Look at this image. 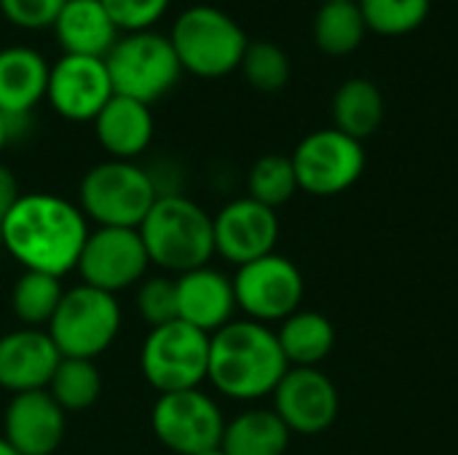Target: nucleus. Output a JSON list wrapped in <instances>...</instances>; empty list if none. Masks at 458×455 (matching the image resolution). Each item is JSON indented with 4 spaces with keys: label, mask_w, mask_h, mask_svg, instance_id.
<instances>
[{
    "label": "nucleus",
    "mask_w": 458,
    "mask_h": 455,
    "mask_svg": "<svg viewBox=\"0 0 458 455\" xmlns=\"http://www.w3.org/2000/svg\"><path fill=\"white\" fill-rule=\"evenodd\" d=\"M91 223L75 201L56 193H21L0 228V247L21 265L64 279L78 268Z\"/></svg>",
    "instance_id": "nucleus-1"
},
{
    "label": "nucleus",
    "mask_w": 458,
    "mask_h": 455,
    "mask_svg": "<svg viewBox=\"0 0 458 455\" xmlns=\"http://www.w3.org/2000/svg\"><path fill=\"white\" fill-rule=\"evenodd\" d=\"M290 370L276 330L252 319H233L209 335V373L207 381L217 394L236 402H255L271 397Z\"/></svg>",
    "instance_id": "nucleus-2"
},
{
    "label": "nucleus",
    "mask_w": 458,
    "mask_h": 455,
    "mask_svg": "<svg viewBox=\"0 0 458 455\" xmlns=\"http://www.w3.org/2000/svg\"><path fill=\"white\" fill-rule=\"evenodd\" d=\"M137 231L148 249L150 265L161 274L180 276L209 265L215 257L212 215L182 193H161Z\"/></svg>",
    "instance_id": "nucleus-3"
},
{
    "label": "nucleus",
    "mask_w": 458,
    "mask_h": 455,
    "mask_svg": "<svg viewBox=\"0 0 458 455\" xmlns=\"http://www.w3.org/2000/svg\"><path fill=\"white\" fill-rule=\"evenodd\" d=\"M158 198L150 169L137 161L107 158L91 166L78 185V206L94 228H140Z\"/></svg>",
    "instance_id": "nucleus-4"
},
{
    "label": "nucleus",
    "mask_w": 458,
    "mask_h": 455,
    "mask_svg": "<svg viewBox=\"0 0 458 455\" xmlns=\"http://www.w3.org/2000/svg\"><path fill=\"white\" fill-rule=\"evenodd\" d=\"M172 48L182 72L223 78L239 70L250 46L242 24L215 5H191L172 24Z\"/></svg>",
    "instance_id": "nucleus-5"
},
{
    "label": "nucleus",
    "mask_w": 458,
    "mask_h": 455,
    "mask_svg": "<svg viewBox=\"0 0 458 455\" xmlns=\"http://www.w3.org/2000/svg\"><path fill=\"white\" fill-rule=\"evenodd\" d=\"M123 311L115 295L89 284L67 287L46 333L67 359H97L118 338Z\"/></svg>",
    "instance_id": "nucleus-6"
},
{
    "label": "nucleus",
    "mask_w": 458,
    "mask_h": 455,
    "mask_svg": "<svg viewBox=\"0 0 458 455\" xmlns=\"http://www.w3.org/2000/svg\"><path fill=\"white\" fill-rule=\"evenodd\" d=\"M113 91L145 105H153L172 91L182 75L180 59L169 35L142 29L123 32L105 56Z\"/></svg>",
    "instance_id": "nucleus-7"
},
{
    "label": "nucleus",
    "mask_w": 458,
    "mask_h": 455,
    "mask_svg": "<svg viewBox=\"0 0 458 455\" xmlns=\"http://www.w3.org/2000/svg\"><path fill=\"white\" fill-rule=\"evenodd\" d=\"M140 373L156 394L201 389L209 373V335L180 319L150 327L140 346Z\"/></svg>",
    "instance_id": "nucleus-8"
},
{
    "label": "nucleus",
    "mask_w": 458,
    "mask_h": 455,
    "mask_svg": "<svg viewBox=\"0 0 458 455\" xmlns=\"http://www.w3.org/2000/svg\"><path fill=\"white\" fill-rule=\"evenodd\" d=\"M156 440L174 455H199L220 448L225 416L212 394L201 389L158 394L150 410Z\"/></svg>",
    "instance_id": "nucleus-9"
},
{
    "label": "nucleus",
    "mask_w": 458,
    "mask_h": 455,
    "mask_svg": "<svg viewBox=\"0 0 458 455\" xmlns=\"http://www.w3.org/2000/svg\"><path fill=\"white\" fill-rule=\"evenodd\" d=\"M233 279L236 308L258 324H279L303 303L306 282L301 268L284 255H266L239 265Z\"/></svg>",
    "instance_id": "nucleus-10"
},
{
    "label": "nucleus",
    "mask_w": 458,
    "mask_h": 455,
    "mask_svg": "<svg viewBox=\"0 0 458 455\" xmlns=\"http://www.w3.org/2000/svg\"><path fill=\"white\" fill-rule=\"evenodd\" d=\"M290 161L295 169L298 190L327 198L349 190L362 177L365 147L333 126L303 137Z\"/></svg>",
    "instance_id": "nucleus-11"
},
{
    "label": "nucleus",
    "mask_w": 458,
    "mask_h": 455,
    "mask_svg": "<svg viewBox=\"0 0 458 455\" xmlns=\"http://www.w3.org/2000/svg\"><path fill=\"white\" fill-rule=\"evenodd\" d=\"M75 271L81 284L118 295L148 276L150 257L137 228H91Z\"/></svg>",
    "instance_id": "nucleus-12"
},
{
    "label": "nucleus",
    "mask_w": 458,
    "mask_h": 455,
    "mask_svg": "<svg viewBox=\"0 0 458 455\" xmlns=\"http://www.w3.org/2000/svg\"><path fill=\"white\" fill-rule=\"evenodd\" d=\"M113 80L105 59L62 54L48 70L46 99L51 110L72 123H86L113 99Z\"/></svg>",
    "instance_id": "nucleus-13"
},
{
    "label": "nucleus",
    "mask_w": 458,
    "mask_h": 455,
    "mask_svg": "<svg viewBox=\"0 0 458 455\" xmlns=\"http://www.w3.org/2000/svg\"><path fill=\"white\" fill-rule=\"evenodd\" d=\"M274 413L290 434L314 437L327 432L341 410L335 383L319 367H290L274 389Z\"/></svg>",
    "instance_id": "nucleus-14"
},
{
    "label": "nucleus",
    "mask_w": 458,
    "mask_h": 455,
    "mask_svg": "<svg viewBox=\"0 0 458 455\" xmlns=\"http://www.w3.org/2000/svg\"><path fill=\"white\" fill-rule=\"evenodd\" d=\"M212 228H215V255L236 268L276 252V241H279L276 209H268L250 196L233 198L217 215H212Z\"/></svg>",
    "instance_id": "nucleus-15"
},
{
    "label": "nucleus",
    "mask_w": 458,
    "mask_h": 455,
    "mask_svg": "<svg viewBox=\"0 0 458 455\" xmlns=\"http://www.w3.org/2000/svg\"><path fill=\"white\" fill-rule=\"evenodd\" d=\"M67 413L40 392L13 394L3 413V437L19 455H54L64 442Z\"/></svg>",
    "instance_id": "nucleus-16"
},
{
    "label": "nucleus",
    "mask_w": 458,
    "mask_h": 455,
    "mask_svg": "<svg viewBox=\"0 0 458 455\" xmlns=\"http://www.w3.org/2000/svg\"><path fill=\"white\" fill-rule=\"evenodd\" d=\"M177 284V319L215 335L236 316V292L233 279L220 268L201 265L174 276Z\"/></svg>",
    "instance_id": "nucleus-17"
},
{
    "label": "nucleus",
    "mask_w": 458,
    "mask_h": 455,
    "mask_svg": "<svg viewBox=\"0 0 458 455\" xmlns=\"http://www.w3.org/2000/svg\"><path fill=\"white\" fill-rule=\"evenodd\" d=\"M62 354L46 330L16 327L0 335V389L13 394L48 386Z\"/></svg>",
    "instance_id": "nucleus-18"
},
{
    "label": "nucleus",
    "mask_w": 458,
    "mask_h": 455,
    "mask_svg": "<svg viewBox=\"0 0 458 455\" xmlns=\"http://www.w3.org/2000/svg\"><path fill=\"white\" fill-rule=\"evenodd\" d=\"M91 123L99 147L107 153V158L115 161H137L150 147L156 134L150 105L121 94H113V99L99 110Z\"/></svg>",
    "instance_id": "nucleus-19"
},
{
    "label": "nucleus",
    "mask_w": 458,
    "mask_h": 455,
    "mask_svg": "<svg viewBox=\"0 0 458 455\" xmlns=\"http://www.w3.org/2000/svg\"><path fill=\"white\" fill-rule=\"evenodd\" d=\"M51 64L30 46L0 48V113L11 121H27L46 99Z\"/></svg>",
    "instance_id": "nucleus-20"
},
{
    "label": "nucleus",
    "mask_w": 458,
    "mask_h": 455,
    "mask_svg": "<svg viewBox=\"0 0 458 455\" xmlns=\"http://www.w3.org/2000/svg\"><path fill=\"white\" fill-rule=\"evenodd\" d=\"M51 29L64 54L97 59H105L121 38L118 24L99 0H67Z\"/></svg>",
    "instance_id": "nucleus-21"
},
{
    "label": "nucleus",
    "mask_w": 458,
    "mask_h": 455,
    "mask_svg": "<svg viewBox=\"0 0 458 455\" xmlns=\"http://www.w3.org/2000/svg\"><path fill=\"white\" fill-rule=\"evenodd\" d=\"M276 341L290 367H317L333 354L335 327L325 314L298 308L279 322Z\"/></svg>",
    "instance_id": "nucleus-22"
},
{
    "label": "nucleus",
    "mask_w": 458,
    "mask_h": 455,
    "mask_svg": "<svg viewBox=\"0 0 458 455\" xmlns=\"http://www.w3.org/2000/svg\"><path fill=\"white\" fill-rule=\"evenodd\" d=\"M290 448V429L274 410L252 408L225 421L220 451L225 455H284Z\"/></svg>",
    "instance_id": "nucleus-23"
},
{
    "label": "nucleus",
    "mask_w": 458,
    "mask_h": 455,
    "mask_svg": "<svg viewBox=\"0 0 458 455\" xmlns=\"http://www.w3.org/2000/svg\"><path fill=\"white\" fill-rule=\"evenodd\" d=\"M333 121L346 137L357 142L368 139L384 121L381 88L368 78H349L333 97Z\"/></svg>",
    "instance_id": "nucleus-24"
},
{
    "label": "nucleus",
    "mask_w": 458,
    "mask_h": 455,
    "mask_svg": "<svg viewBox=\"0 0 458 455\" xmlns=\"http://www.w3.org/2000/svg\"><path fill=\"white\" fill-rule=\"evenodd\" d=\"M64 290L67 287L56 276L21 271L11 287V314L19 327L46 330L62 303Z\"/></svg>",
    "instance_id": "nucleus-25"
},
{
    "label": "nucleus",
    "mask_w": 458,
    "mask_h": 455,
    "mask_svg": "<svg viewBox=\"0 0 458 455\" xmlns=\"http://www.w3.org/2000/svg\"><path fill=\"white\" fill-rule=\"evenodd\" d=\"M368 24L357 0L322 3L314 16V40L330 56H346L365 40Z\"/></svg>",
    "instance_id": "nucleus-26"
},
{
    "label": "nucleus",
    "mask_w": 458,
    "mask_h": 455,
    "mask_svg": "<svg viewBox=\"0 0 458 455\" xmlns=\"http://www.w3.org/2000/svg\"><path fill=\"white\" fill-rule=\"evenodd\" d=\"M46 392L64 413H83L94 408L102 394V373L91 359H67L62 357L59 367L54 370Z\"/></svg>",
    "instance_id": "nucleus-27"
},
{
    "label": "nucleus",
    "mask_w": 458,
    "mask_h": 455,
    "mask_svg": "<svg viewBox=\"0 0 458 455\" xmlns=\"http://www.w3.org/2000/svg\"><path fill=\"white\" fill-rule=\"evenodd\" d=\"M295 190H298V180L290 156L268 153L258 158L247 174V196L268 209L287 204L295 196Z\"/></svg>",
    "instance_id": "nucleus-28"
},
{
    "label": "nucleus",
    "mask_w": 458,
    "mask_h": 455,
    "mask_svg": "<svg viewBox=\"0 0 458 455\" xmlns=\"http://www.w3.org/2000/svg\"><path fill=\"white\" fill-rule=\"evenodd\" d=\"M368 29L397 38L419 29L432 8V0H357Z\"/></svg>",
    "instance_id": "nucleus-29"
},
{
    "label": "nucleus",
    "mask_w": 458,
    "mask_h": 455,
    "mask_svg": "<svg viewBox=\"0 0 458 455\" xmlns=\"http://www.w3.org/2000/svg\"><path fill=\"white\" fill-rule=\"evenodd\" d=\"M239 70L244 72V78H247V83L252 88L266 91V94L284 88L287 80H290V59H287V54L276 43H268V40L250 43Z\"/></svg>",
    "instance_id": "nucleus-30"
},
{
    "label": "nucleus",
    "mask_w": 458,
    "mask_h": 455,
    "mask_svg": "<svg viewBox=\"0 0 458 455\" xmlns=\"http://www.w3.org/2000/svg\"><path fill=\"white\" fill-rule=\"evenodd\" d=\"M134 306L140 319L150 327H161L177 319V284L169 274H148L137 284Z\"/></svg>",
    "instance_id": "nucleus-31"
},
{
    "label": "nucleus",
    "mask_w": 458,
    "mask_h": 455,
    "mask_svg": "<svg viewBox=\"0 0 458 455\" xmlns=\"http://www.w3.org/2000/svg\"><path fill=\"white\" fill-rule=\"evenodd\" d=\"M121 32L150 29L169 8L172 0H99Z\"/></svg>",
    "instance_id": "nucleus-32"
},
{
    "label": "nucleus",
    "mask_w": 458,
    "mask_h": 455,
    "mask_svg": "<svg viewBox=\"0 0 458 455\" xmlns=\"http://www.w3.org/2000/svg\"><path fill=\"white\" fill-rule=\"evenodd\" d=\"M64 3L67 0H0V11L21 29H43L54 27Z\"/></svg>",
    "instance_id": "nucleus-33"
},
{
    "label": "nucleus",
    "mask_w": 458,
    "mask_h": 455,
    "mask_svg": "<svg viewBox=\"0 0 458 455\" xmlns=\"http://www.w3.org/2000/svg\"><path fill=\"white\" fill-rule=\"evenodd\" d=\"M19 196H21V190H19V182H16L13 172L0 164V228H3V220H5V215L11 212V206L16 204Z\"/></svg>",
    "instance_id": "nucleus-34"
},
{
    "label": "nucleus",
    "mask_w": 458,
    "mask_h": 455,
    "mask_svg": "<svg viewBox=\"0 0 458 455\" xmlns=\"http://www.w3.org/2000/svg\"><path fill=\"white\" fill-rule=\"evenodd\" d=\"M19 123H24V121H11L5 113H0V153L5 150V145L13 139V134H16V126Z\"/></svg>",
    "instance_id": "nucleus-35"
},
{
    "label": "nucleus",
    "mask_w": 458,
    "mask_h": 455,
    "mask_svg": "<svg viewBox=\"0 0 458 455\" xmlns=\"http://www.w3.org/2000/svg\"><path fill=\"white\" fill-rule=\"evenodd\" d=\"M0 455H19L13 448H11V445H8V442H5V437H3V434H0Z\"/></svg>",
    "instance_id": "nucleus-36"
},
{
    "label": "nucleus",
    "mask_w": 458,
    "mask_h": 455,
    "mask_svg": "<svg viewBox=\"0 0 458 455\" xmlns=\"http://www.w3.org/2000/svg\"><path fill=\"white\" fill-rule=\"evenodd\" d=\"M199 455H225L220 448H215V451H207V453H199Z\"/></svg>",
    "instance_id": "nucleus-37"
},
{
    "label": "nucleus",
    "mask_w": 458,
    "mask_h": 455,
    "mask_svg": "<svg viewBox=\"0 0 458 455\" xmlns=\"http://www.w3.org/2000/svg\"><path fill=\"white\" fill-rule=\"evenodd\" d=\"M322 3H330V0H322Z\"/></svg>",
    "instance_id": "nucleus-38"
}]
</instances>
